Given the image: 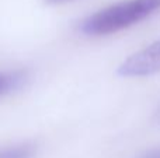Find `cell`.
<instances>
[{"label": "cell", "mask_w": 160, "mask_h": 158, "mask_svg": "<svg viewBox=\"0 0 160 158\" xmlns=\"http://www.w3.org/2000/svg\"><path fill=\"white\" fill-rule=\"evenodd\" d=\"M159 10L160 0H127L91 14L80 30L90 36L110 35L143 21Z\"/></svg>", "instance_id": "cell-1"}, {"label": "cell", "mask_w": 160, "mask_h": 158, "mask_svg": "<svg viewBox=\"0 0 160 158\" xmlns=\"http://www.w3.org/2000/svg\"><path fill=\"white\" fill-rule=\"evenodd\" d=\"M160 73V39L125 59L118 67L122 77H146Z\"/></svg>", "instance_id": "cell-2"}, {"label": "cell", "mask_w": 160, "mask_h": 158, "mask_svg": "<svg viewBox=\"0 0 160 158\" xmlns=\"http://www.w3.org/2000/svg\"><path fill=\"white\" fill-rule=\"evenodd\" d=\"M27 77V72H22V70L0 72V95L8 94V92L20 88L25 83Z\"/></svg>", "instance_id": "cell-3"}, {"label": "cell", "mask_w": 160, "mask_h": 158, "mask_svg": "<svg viewBox=\"0 0 160 158\" xmlns=\"http://www.w3.org/2000/svg\"><path fill=\"white\" fill-rule=\"evenodd\" d=\"M37 154V144L31 142L7 146L0 148V158H34Z\"/></svg>", "instance_id": "cell-4"}, {"label": "cell", "mask_w": 160, "mask_h": 158, "mask_svg": "<svg viewBox=\"0 0 160 158\" xmlns=\"http://www.w3.org/2000/svg\"><path fill=\"white\" fill-rule=\"evenodd\" d=\"M138 158H160V148H152L142 153Z\"/></svg>", "instance_id": "cell-5"}, {"label": "cell", "mask_w": 160, "mask_h": 158, "mask_svg": "<svg viewBox=\"0 0 160 158\" xmlns=\"http://www.w3.org/2000/svg\"><path fill=\"white\" fill-rule=\"evenodd\" d=\"M48 4H65V3L73 2V0H45Z\"/></svg>", "instance_id": "cell-6"}, {"label": "cell", "mask_w": 160, "mask_h": 158, "mask_svg": "<svg viewBox=\"0 0 160 158\" xmlns=\"http://www.w3.org/2000/svg\"><path fill=\"white\" fill-rule=\"evenodd\" d=\"M158 119H159V122H160V109H159V112H158Z\"/></svg>", "instance_id": "cell-7"}]
</instances>
